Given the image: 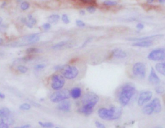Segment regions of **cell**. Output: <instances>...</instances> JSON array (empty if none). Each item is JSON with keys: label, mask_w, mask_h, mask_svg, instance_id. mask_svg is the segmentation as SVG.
<instances>
[{"label": "cell", "mask_w": 165, "mask_h": 128, "mask_svg": "<svg viewBox=\"0 0 165 128\" xmlns=\"http://www.w3.org/2000/svg\"><path fill=\"white\" fill-rule=\"evenodd\" d=\"M98 116L104 120H113L119 119L122 114V110L120 107H113L110 109L101 108L98 110Z\"/></svg>", "instance_id": "1"}, {"label": "cell", "mask_w": 165, "mask_h": 128, "mask_svg": "<svg viewBox=\"0 0 165 128\" xmlns=\"http://www.w3.org/2000/svg\"><path fill=\"white\" fill-rule=\"evenodd\" d=\"M136 92V88L131 84H127L122 87L119 95L120 103L123 106L127 105Z\"/></svg>", "instance_id": "2"}, {"label": "cell", "mask_w": 165, "mask_h": 128, "mask_svg": "<svg viewBox=\"0 0 165 128\" xmlns=\"http://www.w3.org/2000/svg\"><path fill=\"white\" fill-rule=\"evenodd\" d=\"M99 97L96 93L88 92L85 93L82 98V107L85 108L93 110L94 106L98 103Z\"/></svg>", "instance_id": "3"}, {"label": "cell", "mask_w": 165, "mask_h": 128, "mask_svg": "<svg viewBox=\"0 0 165 128\" xmlns=\"http://www.w3.org/2000/svg\"><path fill=\"white\" fill-rule=\"evenodd\" d=\"M59 70H60L64 77L69 80L75 78L79 74V70L76 67L68 65L60 66Z\"/></svg>", "instance_id": "4"}, {"label": "cell", "mask_w": 165, "mask_h": 128, "mask_svg": "<svg viewBox=\"0 0 165 128\" xmlns=\"http://www.w3.org/2000/svg\"><path fill=\"white\" fill-rule=\"evenodd\" d=\"M70 92L68 90L63 89L56 91L50 96V100L53 103H59L70 97Z\"/></svg>", "instance_id": "5"}, {"label": "cell", "mask_w": 165, "mask_h": 128, "mask_svg": "<svg viewBox=\"0 0 165 128\" xmlns=\"http://www.w3.org/2000/svg\"><path fill=\"white\" fill-rule=\"evenodd\" d=\"M148 58L149 60L154 61H164L165 58V49L164 48H160L154 50L149 53L148 55Z\"/></svg>", "instance_id": "6"}, {"label": "cell", "mask_w": 165, "mask_h": 128, "mask_svg": "<svg viewBox=\"0 0 165 128\" xmlns=\"http://www.w3.org/2000/svg\"><path fill=\"white\" fill-rule=\"evenodd\" d=\"M133 74L138 78L144 79L146 75V68L144 64L141 62H138L135 64L132 68Z\"/></svg>", "instance_id": "7"}, {"label": "cell", "mask_w": 165, "mask_h": 128, "mask_svg": "<svg viewBox=\"0 0 165 128\" xmlns=\"http://www.w3.org/2000/svg\"><path fill=\"white\" fill-rule=\"evenodd\" d=\"M51 87L55 90H58L63 87L65 84V78L60 75H54L51 79Z\"/></svg>", "instance_id": "8"}, {"label": "cell", "mask_w": 165, "mask_h": 128, "mask_svg": "<svg viewBox=\"0 0 165 128\" xmlns=\"http://www.w3.org/2000/svg\"><path fill=\"white\" fill-rule=\"evenodd\" d=\"M153 96V93L151 91H144L140 94L138 98V104L140 106H142L145 103L149 101Z\"/></svg>", "instance_id": "9"}, {"label": "cell", "mask_w": 165, "mask_h": 128, "mask_svg": "<svg viewBox=\"0 0 165 128\" xmlns=\"http://www.w3.org/2000/svg\"><path fill=\"white\" fill-rule=\"evenodd\" d=\"M149 81L151 83L155 85H159L160 82L159 78L156 73V71L153 68H152L151 70L150 74L149 76Z\"/></svg>", "instance_id": "10"}, {"label": "cell", "mask_w": 165, "mask_h": 128, "mask_svg": "<svg viewBox=\"0 0 165 128\" xmlns=\"http://www.w3.org/2000/svg\"><path fill=\"white\" fill-rule=\"evenodd\" d=\"M58 110L63 112H68L71 109V103L69 101L65 100L61 101L57 107Z\"/></svg>", "instance_id": "11"}, {"label": "cell", "mask_w": 165, "mask_h": 128, "mask_svg": "<svg viewBox=\"0 0 165 128\" xmlns=\"http://www.w3.org/2000/svg\"><path fill=\"white\" fill-rule=\"evenodd\" d=\"M150 104L152 105L153 108V112H156V113H159L161 112L162 110L161 103L159 99L157 98H154L150 103Z\"/></svg>", "instance_id": "12"}, {"label": "cell", "mask_w": 165, "mask_h": 128, "mask_svg": "<svg viewBox=\"0 0 165 128\" xmlns=\"http://www.w3.org/2000/svg\"><path fill=\"white\" fill-rule=\"evenodd\" d=\"M163 36L162 34H158V35H152V36H146L144 37L141 38H130L128 39V41H142L151 40L154 38H161Z\"/></svg>", "instance_id": "13"}, {"label": "cell", "mask_w": 165, "mask_h": 128, "mask_svg": "<svg viewBox=\"0 0 165 128\" xmlns=\"http://www.w3.org/2000/svg\"><path fill=\"white\" fill-rule=\"evenodd\" d=\"M112 55L115 58L118 59L124 58L126 56V53L122 49L116 48L112 51Z\"/></svg>", "instance_id": "14"}, {"label": "cell", "mask_w": 165, "mask_h": 128, "mask_svg": "<svg viewBox=\"0 0 165 128\" xmlns=\"http://www.w3.org/2000/svg\"><path fill=\"white\" fill-rule=\"evenodd\" d=\"M153 43L151 40L142 41L134 43L132 46H133L141 47H148L153 46Z\"/></svg>", "instance_id": "15"}, {"label": "cell", "mask_w": 165, "mask_h": 128, "mask_svg": "<svg viewBox=\"0 0 165 128\" xmlns=\"http://www.w3.org/2000/svg\"><path fill=\"white\" fill-rule=\"evenodd\" d=\"M36 19L33 17L32 15L30 14L28 16V19H26V21L25 23L26 25L27 26V27L30 28H32L36 24Z\"/></svg>", "instance_id": "16"}, {"label": "cell", "mask_w": 165, "mask_h": 128, "mask_svg": "<svg viewBox=\"0 0 165 128\" xmlns=\"http://www.w3.org/2000/svg\"><path fill=\"white\" fill-rule=\"evenodd\" d=\"M81 90L79 88H74L70 92V95L73 98L77 99L81 96Z\"/></svg>", "instance_id": "17"}, {"label": "cell", "mask_w": 165, "mask_h": 128, "mask_svg": "<svg viewBox=\"0 0 165 128\" xmlns=\"http://www.w3.org/2000/svg\"><path fill=\"white\" fill-rule=\"evenodd\" d=\"M142 112L144 114L147 115H150L153 112V108L150 103L144 107L142 110Z\"/></svg>", "instance_id": "18"}, {"label": "cell", "mask_w": 165, "mask_h": 128, "mask_svg": "<svg viewBox=\"0 0 165 128\" xmlns=\"http://www.w3.org/2000/svg\"><path fill=\"white\" fill-rule=\"evenodd\" d=\"M60 18V16L59 15L53 14L48 16V20L50 23L56 24L58 22Z\"/></svg>", "instance_id": "19"}, {"label": "cell", "mask_w": 165, "mask_h": 128, "mask_svg": "<svg viewBox=\"0 0 165 128\" xmlns=\"http://www.w3.org/2000/svg\"><path fill=\"white\" fill-rule=\"evenodd\" d=\"M156 70L162 75H165V64L164 63H159L156 65Z\"/></svg>", "instance_id": "20"}, {"label": "cell", "mask_w": 165, "mask_h": 128, "mask_svg": "<svg viewBox=\"0 0 165 128\" xmlns=\"http://www.w3.org/2000/svg\"><path fill=\"white\" fill-rule=\"evenodd\" d=\"M78 112L82 114L83 115H85L86 116H88L92 113V112H93V110H91V109L81 107V108L78 110Z\"/></svg>", "instance_id": "21"}, {"label": "cell", "mask_w": 165, "mask_h": 128, "mask_svg": "<svg viewBox=\"0 0 165 128\" xmlns=\"http://www.w3.org/2000/svg\"><path fill=\"white\" fill-rule=\"evenodd\" d=\"M10 111L7 108H1L0 110V117L4 118L10 116Z\"/></svg>", "instance_id": "22"}, {"label": "cell", "mask_w": 165, "mask_h": 128, "mask_svg": "<svg viewBox=\"0 0 165 128\" xmlns=\"http://www.w3.org/2000/svg\"><path fill=\"white\" fill-rule=\"evenodd\" d=\"M103 4L106 6H117L118 3L115 1H111V0H106L103 2Z\"/></svg>", "instance_id": "23"}, {"label": "cell", "mask_w": 165, "mask_h": 128, "mask_svg": "<svg viewBox=\"0 0 165 128\" xmlns=\"http://www.w3.org/2000/svg\"><path fill=\"white\" fill-rule=\"evenodd\" d=\"M67 44V43L66 41H61L58 43L57 44H56L55 46H54L53 47V49L59 50L61 48H63V47L65 46Z\"/></svg>", "instance_id": "24"}, {"label": "cell", "mask_w": 165, "mask_h": 128, "mask_svg": "<svg viewBox=\"0 0 165 128\" xmlns=\"http://www.w3.org/2000/svg\"><path fill=\"white\" fill-rule=\"evenodd\" d=\"M30 6V4L28 1H22L21 4H20V8L23 11H26L28 9Z\"/></svg>", "instance_id": "25"}, {"label": "cell", "mask_w": 165, "mask_h": 128, "mask_svg": "<svg viewBox=\"0 0 165 128\" xmlns=\"http://www.w3.org/2000/svg\"><path fill=\"white\" fill-rule=\"evenodd\" d=\"M40 52V50L36 48H29L26 50V53L28 55H31L32 53H38Z\"/></svg>", "instance_id": "26"}, {"label": "cell", "mask_w": 165, "mask_h": 128, "mask_svg": "<svg viewBox=\"0 0 165 128\" xmlns=\"http://www.w3.org/2000/svg\"><path fill=\"white\" fill-rule=\"evenodd\" d=\"M79 1L85 4H90L92 6L97 4L96 0H79Z\"/></svg>", "instance_id": "27"}, {"label": "cell", "mask_w": 165, "mask_h": 128, "mask_svg": "<svg viewBox=\"0 0 165 128\" xmlns=\"http://www.w3.org/2000/svg\"><path fill=\"white\" fill-rule=\"evenodd\" d=\"M39 125L43 127H46V128H51L53 127V124L51 122L43 123L42 122H38Z\"/></svg>", "instance_id": "28"}, {"label": "cell", "mask_w": 165, "mask_h": 128, "mask_svg": "<svg viewBox=\"0 0 165 128\" xmlns=\"http://www.w3.org/2000/svg\"><path fill=\"white\" fill-rule=\"evenodd\" d=\"M19 108L20 110H29L31 108V105L27 103H24L20 105Z\"/></svg>", "instance_id": "29"}, {"label": "cell", "mask_w": 165, "mask_h": 128, "mask_svg": "<svg viewBox=\"0 0 165 128\" xmlns=\"http://www.w3.org/2000/svg\"><path fill=\"white\" fill-rule=\"evenodd\" d=\"M62 21L63 23L66 24H68L70 23V20L69 19L68 16L66 14H63L62 16Z\"/></svg>", "instance_id": "30"}, {"label": "cell", "mask_w": 165, "mask_h": 128, "mask_svg": "<svg viewBox=\"0 0 165 128\" xmlns=\"http://www.w3.org/2000/svg\"><path fill=\"white\" fill-rule=\"evenodd\" d=\"M18 70L20 72H22V73H25L28 71V68L23 65H19L18 67Z\"/></svg>", "instance_id": "31"}, {"label": "cell", "mask_w": 165, "mask_h": 128, "mask_svg": "<svg viewBox=\"0 0 165 128\" xmlns=\"http://www.w3.org/2000/svg\"><path fill=\"white\" fill-rule=\"evenodd\" d=\"M86 10L89 13H94V12L96 11V8H95L94 6H89L87 7L86 8Z\"/></svg>", "instance_id": "32"}, {"label": "cell", "mask_w": 165, "mask_h": 128, "mask_svg": "<svg viewBox=\"0 0 165 128\" xmlns=\"http://www.w3.org/2000/svg\"><path fill=\"white\" fill-rule=\"evenodd\" d=\"M156 93L161 94L164 92V88L162 86H157L156 88Z\"/></svg>", "instance_id": "33"}, {"label": "cell", "mask_w": 165, "mask_h": 128, "mask_svg": "<svg viewBox=\"0 0 165 128\" xmlns=\"http://www.w3.org/2000/svg\"><path fill=\"white\" fill-rule=\"evenodd\" d=\"M76 23V24H77V25L78 26V27L82 28V27L85 26V24L84 22L82 21V20H77Z\"/></svg>", "instance_id": "34"}, {"label": "cell", "mask_w": 165, "mask_h": 128, "mask_svg": "<svg viewBox=\"0 0 165 128\" xmlns=\"http://www.w3.org/2000/svg\"><path fill=\"white\" fill-rule=\"evenodd\" d=\"M42 27L45 31H48V30H49L50 28H51V26L50 23H47L44 24L42 26Z\"/></svg>", "instance_id": "35"}, {"label": "cell", "mask_w": 165, "mask_h": 128, "mask_svg": "<svg viewBox=\"0 0 165 128\" xmlns=\"http://www.w3.org/2000/svg\"><path fill=\"white\" fill-rule=\"evenodd\" d=\"M9 125L6 124V123L3 122V120H0V128H8Z\"/></svg>", "instance_id": "36"}, {"label": "cell", "mask_w": 165, "mask_h": 128, "mask_svg": "<svg viewBox=\"0 0 165 128\" xmlns=\"http://www.w3.org/2000/svg\"><path fill=\"white\" fill-rule=\"evenodd\" d=\"M45 67H46V65L45 64H39V65H35V68L36 70H40L44 68Z\"/></svg>", "instance_id": "37"}, {"label": "cell", "mask_w": 165, "mask_h": 128, "mask_svg": "<svg viewBox=\"0 0 165 128\" xmlns=\"http://www.w3.org/2000/svg\"><path fill=\"white\" fill-rule=\"evenodd\" d=\"M95 125L97 126V128H105V126L103 124H102L100 122H98V121H96L95 122Z\"/></svg>", "instance_id": "38"}, {"label": "cell", "mask_w": 165, "mask_h": 128, "mask_svg": "<svg viewBox=\"0 0 165 128\" xmlns=\"http://www.w3.org/2000/svg\"><path fill=\"white\" fill-rule=\"evenodd\" d=\"M136 28H137V29H138V30H142V29H143L144 28V26L143 24H142V23H138V24H137V26H136Z\"/></svg>", "instance_id": "39"}, {"label": "cell", "mask_w": 165, "mask_h": 128, "mask_svg": "<svg viewBox=\"0 0 165 128\" xmlns=\"http://www.w3.org/2000/svg\"><path fill=\"white\" fill-rule=\"evenodd\" d=\"M79 14H80V15L84 16V15H85V12L84 10H81L79 11Z\"/></svg>", "instance_id": "40"}, {"label": "cell", "mask_w": 165, "mask_h": 128, "mask_svg": "<svg viewBox=\"0 0 165 128\" xmlns=\"http://www.w3.org/2000/svg\"><path fill=\"white\" fill-rule=\"evenodd\" d=\"M4 98H5V95L3 93H0V98L4 99Z\"/></svg>", "instance_id": "41"}, {"label": "cell", "mask_w": 165, "mask_h": 128, "mask_svg": "<svg viewBox=\"0 0 165 128\" xmlns=\"http://www.w3.org/2000/svg\"><path fill=\"white\" fill-rule=\"evenodd\" d=\"M147 3L148 4H152L153 3V1H154V0H147Z\"/></svg>", "instance_id": "42"}, {"label": "cell", "mask_w": 165, "mask_h": 128, "mask_svg": "<svg viewBox=\"0 0 165 128\" xmlns=\"http://www.w3.org/2000/svg\"><path fill=\"white\" fill-rule=\"evenodd\" d=\"M30 127V125H25L22 126V127H20L21 128H28Z\"/></svg>", "instance_id": "43"}, {"label": "cell", "mask_w": 165, "mask_h": 128, "mask_svg": "<svg viewBox=\"0 0 165 128\" xmlns=\"http://www.w3.org/2000/svg\"><path fill=\"white\" fill-rule=\"evenodd\" d=\"M159 3L161 4H164L165 3V0H158Z\"/></svg>", "instance_id": "44"}, {"label": "cell", "mask_w": 165, "mask_h": 128, "mask_svg": "<svg viewBox=\"0 0 165 128\" xmlns=\"http://www.w3.org/2000/svg\"><path fill=\"white\" fill-rule=\"evenodd\" d=\"M6 6V1H4V3H3V4H1V6L2 7H5V6Z\"/></svg>", "instance_id": "45"}, {"label": "cell", "mask_w": 165, "mask_h": 128, "mask_svg": "<svg viewBox=\"0 0 165 128\" xmlns=\"http://www.w3.org/2000/svg\"><path fill=\"white\" fill-rule=\"evenodd\" d=\"M3 39H1V38H0V46L1 45V44H3Z\"/></svg>", "instance_id": "46"}, {"label": "cell", "mask_w": 165, "mask_h": 128, "mask_svg": "<svg viewBox=\"0 0 165 128\" xmlns=\"http://www.w3.org/2000/svg\"><path fill=\"white\" fill-rule=\"evenodd\" d=\"M2 22H3V18L1 17H0V25H1V24L2 23Z\"/></svg>", "instance_id": "47"}, {"label": "cell", "mask_w": 165, "mask_h": 128, "mask_svg": "<svg viewBox=\"0 0 165 128\" xmlns=\"http://www.w3.org/2000/svg\"></svg>", "instance_id": "48"}]
</instances>
